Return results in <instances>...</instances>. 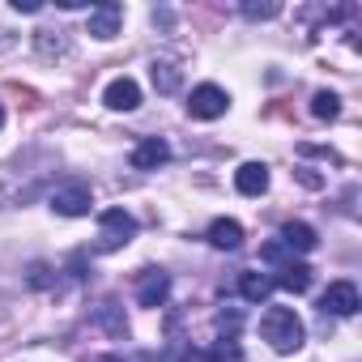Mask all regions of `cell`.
I'll return each instance as SVG.
<instances>
[{
  "mask_svg": "<svg viewBox=\"0 0 362 362\" xmlns=\"http://www.w3.org/2000/svg\"><path fill=\"white\" fill-rule=\"evenodd\" d=\"M0 128H5V107H0Z\"/></svg>",
  "mask_w": 362,
  "mask_h": 362,
  "instance_id": "484cf974",
  "label": "cell"
},
{
  "mask_svg": "<svg viewBox=\"0 0 362 362\" xmlns=\"http://www.w3.org/2000/svg\"><path fill=\"white\" fill-rule=\"evenodd\" d=\"M358 307H362V298H358V286L354 281H332L320 294V311L324 315H354Z\"/></svg>",
  "mask_w": 362,
  "mask_h": 362,
  "instance_id": "277c9868",
  "label": "cell"
},
{
  "mask_svg": "<svg viewBox=\"0 0 362 362\" xmlns=\"http://www.w3.org/2000/svg\"><path fill=\"white\" fill-rule=\"evenodd\" d=\"M214 354V362H239V345L235 341H222L218 349H209Z\"/></svg>",
  "mask_w": 362,
  "mask_h": 362,
  "instance_id": "44dd1931",
  "label": "cell"
},
{
  "mask_svg": "<svg viewBox=\"0 0 362 362\" xmlns=\"http://www.w3.org/2000/svg\"><path fill=\"white\" fill-rule=\"evenodd\" d=\"M119 22H124V5H115V0H103V5L90 9V35L103 43L119 35Z\"/></svg>",
  "mask_w": 362,
  "mask_h": 362,
  "instance_id": "8992f818",
  "label": "cell"
},
{
  "mask_svg": "<svg viewBox=\"0 0 362 362\" xmlns=\"http://www.w3.org/2000/svg\"><path fill=\"white\" fill-rule=\"evenodd\" d=\"M273 286H281L290 294H303V290H311V269L303 260H290V264H281V273L273 277Z\"/></svg>",
  "mask_w": 362,
  "mask_h": 362,
  "instance_id": "7c38bea8",
  "label": "cell"
},
{
  "mask_svg": "<svg viewBox=\"0 0 362 362\" xmlns=\"http://www.w3.org/2000/svg\"><path fill=\"white\" fill-rule=\"evenodd\" d=\"M166 294H170V273H162V269H145L141 281H136V303H141V307H162Z\"/></svg>",
  "mask_w": 362,
  "mask_h": 362,
  "instance_id": "52a82bcc",
  "label": "cell"
},
{
  "mask_svg": "<svg viewBox=\"0 0 362 362\" xmlns=\"http://www.w3.org/2000/svg\"><path fill=\"white\" fill-rule=\"evenodd\" d=\"M209 243L222 247V252H235V247L243 243V226H239L235 218H218V222L209 226Z\"/></svg>",
  "mask_w": 362,
  "mask_h": 362,
  "instance_id": "4fadbf2b",
  "label": "cell"
},
{
  "mask_svg": "<svg viewBox=\"0 0 362 362\" xmlns=\"http://www.w3.org/2000/svg\"><path fill=\"white\" fill-rule=\"evenodd\" d=\"M166 158H170V145H166L162 136H145V141L132 149V166H136V170H158Z\"/></svg>",
  "mask_w": 362,
  "mask_h": 362,
  "instance_id": "9c48e42d",
  "label": "cell"
},
{
  "mask_svg": "<svg viewBox=\"0 0 362 362\" xmlns=\"http://www.w3.org/2000/svg\"><path fill=\"white\" fill-rule=\"evenodd\" d=\"M277 13H281L277 0H264V5H260V0H243V18H247V22H269V18H277Z\"/></svg>",
  "mask_w": 362,
  "mask_h": 362,
  "instance_id": "ac0fdd59",
  "label": "cell"
},
{
  "mask_svg": "<svg viewBox=\"0 0 362 362\" xmlns=\"http://www.w3.org/2000/svg\"><path fill=\"white\" fill-rule=\"evenodd\" d=\"M239 294L247 298V303H264L269 294H273V277H264V273H239Z\"/></svg>",
  "mask_w": 362,
  "mask_h": 362,
  "instance_id": "5bb4252c",
  "label": "cell"
},
{
  "mask_svg": "<svg viewBox=\"0 0 362 362\" xmlns=\"http://www.w3.org/2000/svg\"><path fill=\"white\" fill-rule=\"evenodd\" d=\"M39 52H43V56H64L69 43H64V39H52V30H39Z\"/></svg>",
  "mask_w": 362,
  "mask_h": 362,
  "instance_id": "ffe728a7",
  "label": "cell"
},
{
  "mask_svg": "<svg viewBox=\"0 0 362 362\" xmlns=\"http://www.w3.org/2000/svg\"><path fill=\"white\" fill-rule=\"evenodd\" d=\"M136 239V218L128 209H103L98 214V252H119Z\"/></svg>",
  "mask_w": 362,
  "mask_h": 362,
  "instance_id": "7a4b0ae2",
  "label": "cell"
},
{
  "mask_svg": "<svg viewBox=\"0 0 362 362\" xmlns=\"http://www.w3.org/2000/svg\"><path fill=\"white\" fill-rule=\"evenodd\" d=\"M260 337H264L277 354H294V349H303L307 328H303V320L294 315V307H269L264 320H260Z\"/></svg>",
  "mask_w": 362,
  "mask_h": 362,
  "instance_id": "6da1fadb",
  "label": "cell"
},
{
  "mask_svg": "<svg viewBox=\"0 0 362 362\" xmlns=\"http://www.w3.org/2000/svg\"><path fill=\"white\" fill-rule=\"evenodd\" d=\"M94 362H124L119 354H103V358H94Z\"/></svg>",
  "mask_w": 362,
  "mask_h": 362,
  "instance_id": "d4e9b609",
  "label": "cell"
},
{
  "mask_svg": "<svg viewBox=\"0 0 362 362\" xmlns=\"http://www.w3.org/2000/svg\"><path fill=\"white\" fill-rule=\"evenodd\" d=\"M149 77H153V90H158V94H175V90H179V69H175L170 60H153Z\"/></svg>",
  "mask_w": 362,
  "mask_h": 362,
  "instance_id": "9a60e30c",
  "label": "cell"
},
{
  "mask_svg": "<svg viewBox=\"0 0 362 362\" xmlns=\"http://www.w3.org/2000/svg\"><path fill=\"white\" fill-rule=\"evenodd\" d=\"M90 205H94V197H90V188H81V184H69V188H56V192H52V209H56L60 218H86Z\"/></svg>",
  "mask_w": 362,
  "mask_h": 362,
  "instance_id": "5b68a950",
  "label": "cell"
},
{
  "mask_svg": "<svg viewBox=\"0 0 362 362\" xmlns=\"http://www.w3.org/2000/svg\"><path fill=\"white\" fill-rule=\"evenodd\" d=\"M277 239H281L286 252H315V243H320V235H315L307 222H286Z\"/></svg>",
  "mask_w": 362,
  "mask_h": 362,
  "instance_id": "8fae6325",
  "label": "cell"
},
{
  "mask_svg": "<svg viewBox=\"0 0 362 362\" xmlns=\"http://www.w3.org/2000/svg\"><path fill=\"white\" fill-rule=\"evenodd\" d=\"M13 9H18V13H39L43 5H39V0H13Z\"/></svg>",
  "mask_w": 362,
  "mask_h": 362,
  "instance_id": "cb8c5ba5",
  "label": "cell"
},
{
  "mask_svg": "<svg viewBox=\"0 0 362 362\" xmlns=\"http://www.w3.org/2000/svg\"><path fill=\"white\" fill-rule=\"evenodd\" d=\"M179 362H214V354L209 349H184V354H179Z\"/></svg>",
  "mask_w": 362,
  "mask_h": 362,
  "instance_id": "603a6c76",
  "label": "cell"
},
{
  "mask_svg": "<svg viewBox=\"0 0 362 362\" xmlns=\"http://www.w3.org/2000/svg\"><path fill=\"white\" fill-rule=\"evenodd\" d=\"M218 328L222 332H239V311H222L218 315Z\"/></svg>",
  "mask_w": 362,
  "mask_h": 362,
  "instance_id": "7402d4cb",
  "label": "cell"
},
{
  "mask_svg": "<svg viewBox=\"0 0 362 362\" xmlns=\"http://www.w3.org/2000/svg\"><path fill=\"white\" fill-rule=\"evenodd\" d=\"M94 320H98V324H103V328H107L111 337H128V320H124L119 303H111V298H107V303L98 307V315H94Z\"/></svg>",
  "mask_w": 362,
  "mask_h": 362,
  "instance_id": "2e32d148",
  "label": "cell"
},
{
  "mask_svg": "<svg viewBox=\"0 0 362 362\" xmlns=\"http://www.w3.org/2000/svg\"><path fill=\"white\" fill-rule=\"evenodd\" d=\"M230 111V94L222 86H197L188 98V115L192 119H222Z\"/></svg>",
  "mask_w": 362,
  "mask_h": 362,
  "instance_id": "3957f363",
  "label": "cell"
},
{
  "mask_svg": "<svg viewBox=\"0 0 362 362\" xmlns=\"http://www.w3.org/2000/svg\"><path fill=\"white\" fill-rule=\"evenodd\" d=\"M26 281H30L35 290H52V286H56V277H52V269H47L43 260H35V264L26 269Z\"/></svg>",
  "mask_w": 362,
  "mask_h": 362,
  "instance_id": "d6986e66",
  "label": "cell"
},
{
  "mask_svg": "<svg viewBox=\"0 0 362 362\" xmlns=\"http://www.w3.org/2000/svg\"><path fill=\"white\" fill-rule=\"evenodd\" d=\"M235 188H239L243 197H260V192L269 188V166H264V162H243V166L235 170Z\"/></svg>",
  "mask_w": 362,
  "mask_h": 362,
  "instance_id": "30bf717a",
  "label": "cell"
},
{
  "mask_svg": "<svg viewBox=\"0 0 362 362\" xmlns=\"http://www.w3.org/2000/svg\"><path fill=\"white\" fill-rule=\"evenodd\" d=\"M311 115H315V119H337V115H341V98H337L332 90H320V94L311 98Z\"/></svg>",
  "mask_w": 362,
  "mask_h": 362,
  "instance_id": "e0dca14e",
  "label": "cell"
},
{
  "mask_svg": "<svg viewBox=\"0 0 362 362\" xmlns=\"http://www.w3.org/2000/svg\"><path fill=\"white\" fill-rule=\"evenodd\" d=\"M103 103H107L111 111H136V107H141V86H136L132 77H115V81L107 86Z\"/></svg>",
  "mask_w": 362,
  "mask_h": 362,
  "instance_id": "ba28073f",
  "label": "cell"
}]
</instances>
